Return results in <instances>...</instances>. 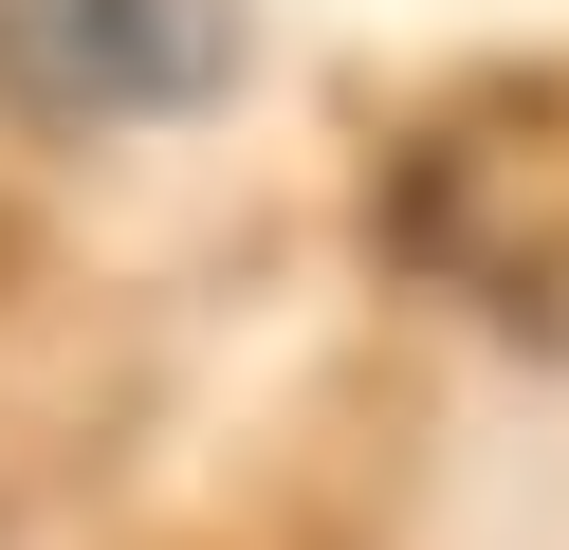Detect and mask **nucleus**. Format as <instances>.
<instances>
[{
	"mask_svg": "<svg viewBox=\"0 0 569 550\" xmlns=\"http://www.w3.org/2000/svg\"><path fill=\"white\" fill-rule=\"evenodd\" d=\"M221 73H239V0H0V92L74 129L221 110Z\"/></svg>",
	"mask_w": 569,
	"mask_h": 550,
	"instance_id": "nucleus-1",
	"label": "nucleus"
}]
</instances>
